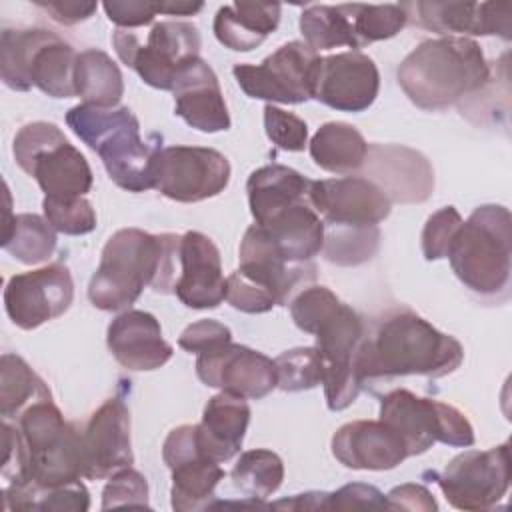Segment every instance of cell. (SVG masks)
<instances>
[{"instance_id":"d6a6232c","label":"cell","mask_w":512,"mask_h":512,"mask_svg":"<svg viewBox=\"0 0 512 512\" xmlns=\"http://www.w3.org/2000/svg\"><path fill=\"white\" fill-rule=\"evenodd\" d=\"M2 248L22 264L46 262L56 250V230L46 218L38 214H16L10 216V194L8 210L4 218Z\"/></svg>"},{"instance_id":"9c48e42d","label":"cell","mask_w":512,"mask_h":512,"mask_svg":"<svg viewBox=\"0 0 512 512\" xmlns=\"http://www.w3.org/2000/svg\"><path fill=\"white\" fill-rule=\"evenodd\" d=\"M12 154L16 164L38 182L44 198H78L92 188L88 160L52 122L38 120L22 126L14 136Z\"/></svg>"},{"instance_id":"2e32d148","label":"cell","mask_w":512,"mask_h":512,"mask_svg":"<svg viewBox=\"0 0 512 512\" xmlns=\"http://www.w3.org/2000/svg\"><path fill=\"white\" fill-rule=\"evenodd\" d=\"M308 198L324 226L370 228L386 220L392 210L382 188L364 176L312 180Z\"/></svg>"},{"instance_id":"7bdbcfd3","label":"cell","mask_w":512,"mask_h":512,"mask_svg":"<svg viewBox=\"0 0 512 512\" xmlns=\"http://www.w3.org/2000/svg\"><path fill=\"white\" fill-rule=\"evenodd\" d=\"M120 506H148L146 478L130 466L114 472L102 490V510Z\"/></svg>"},{"instance_id":"f35d334b","label":"cell","mask_w":512,"mask_h":512,"mask_svg":"<svg viewBox=\"0 0 512 512\" xmlns=\"http://www.w3.org/2000/svg\"><path fill=\"white\" fill-rule=\"evenodd\" d=\"M380 244L378 226H324V258L336 266H358L370 260Z\"/></svg>"},{"instance_id":"9a60e30c","label":"cell","mask_w":512,"mask_h":512,"mask_svg":"<svg viewBox=\"0 0 512 512\" xmlns=\"http://www.w3.org/2000/svg\"><path fill=\"white\" fill-rule=\"evenodd\" d=\"M74 298V282L64 264H48L14 274L4 288V308L12 324L34 330L62 316Z\"/></svg>"},{"instance_id":"ac0fdd59","label":"cell","mask_w":512,"mask_h":512,"mask_svg":"<svg viewBox=\"0 0 512 512\" xmlns=\"http://www.w3.org/2000/svg\"><path fill=\"white\" fill-rule=\"evenodd\" d=\"M380 90L374 60L358 50L324 56L318 62L312 98L340 112H364Z\"/></svg>"},{"instance_id":"d590c367","label":"cell","mask_w":512,"mask_h":512,"mask_svg":"<svg viewBox=\"0 0 512 512\" xmlns=\"http://www.w3.org/2000/svg\"><path fill=\"white\" fill-rule=\"evenodd\" d=\"M300 32L304 42L314 50H332L338 46H348L358 50V42L346 12V4L326 6L312 4L300 14Z\"/></svg>"},{"instance_id":"83f0119b","label":"cell","mask_w":512,"mask_h":512,"mask_svg":"<svg viewBox=\"0 0 512 512\" xmlns=\"http://www.w3.org/2000/svg\"><path fill=\"white\" fill-rule=\"evenodd\" d=\"M248 422L250 406L246 398L230 392L212 396L198 424V444L204 456L218 464L234 458L242 448Z\"/></svg>"},{"instance_id":"ffe728a7","label":"cell","mask_w":512,"mask_h":512,"mask_svg":"<svg viewBox=\"0 0 512 512\" xmlns=\"http://www.w3.org/2000/svg\"><path fill=\"white\" fill-rule=\"evenodd\" d=\"M84 478L102 480L134 462L130 412L120 398H108L80 430Z\"/></svg>"},{"instance_id":"8fae6325","label":"cell","mask_w":512,"mask_h":512,"mask_svg":"<svg viewBox=\"0 0 512 512\" xmlns=\"http://www.w3.org/2000/svg\"><path fill=\"white\" fill-rule=\"evenodd\" d=\"M118 58L138 72L152 88L172 90L178 70L200 54V32L182 20L156 22L148 32L146 44L134 32L116 30L112 36Z\"/></svg>"},{"instance_id":"7a4b0ae2","label":"cell","mask_w":512,"mask_h":512,"mask_svg":"<svg viewBox=\"0 0 512 512\" xmlns=\"http://www.w3.org/2000/svg\"><path fill=\"white\" fill-rule=\"evenodd\" d=\"M180 238L140 228L114 232L88 284V300L104 312L126 310L150 286L158 294L174 292L180 272Z\"/></svg>"},{"instance_id":"603a6c76","label":"cell","mask_w":512,"mask_h":512,"mask_svg":"<svg viewBox=\"0 0 512 512\" xmlns=\"http://www.w3.org/2000/svg\"><path fill=\"white\" fill-rule=\"evenodd\" d=\"M174 294L194 310L216 308L226 300L220 250L202 232L190 230L180 238V272Z\"/></svg>"},{"instance_id":"ab89813d","label":"cell","mask_w":512,"mask_h":512,"mask_svg":"<svg viewBox=\"0 0 512 512\" xmlns=\"http://www.w3.org/2000/svg\"><path fill=\"white\" fill-rule=\"evenodd\" d=\"M274 362L278 372V388L284 392L310 390L322 384L324 362L316 346L286 350Z\"/></svg>"},{"instance_id":"bcb514c9","label":"cell","mask_w":512,"mask_h":512,"mask_svg":"<svg viewBox=\"0 0 512 512\" xmlns=\"http://www.w3.org/2000/svg\"><path fill=\"white\" fill-rule=\"evenodd\" d=\"M232 342V332L228 326H224L218 320L204 318L184 328V332L178 338V346L186 352L194 354H206L214 352L218 348H224Z\"/></svg>"},{"instance_id":"60d3db41","label":"cell","mask_w":512,"mask_h":512,"mask_svg":"<svg viewBox=\"0 0 512 512\" xmlns=\"http://www.w3.org/2000/svg\"><path fill=\"white\" fill-rule=\"evenodd\" d=\"M42 210L44 218L56 232L68 236H82L96 228V212L84 196L68 200L44 198Z\"/></svg>"},{"instance_id":"8d00e7d4","label":"cell","mask_w":512,"mask_h":512,"mask_svg":"<svg viewBox=\"0 0 512 512\" xmlns=\"http://www.w3.org/2000/svg\"><path fill=\"white\" fill-rule=\"evenodd\" d=\"M230 476L242 494L264 500L280 488L284 480V464L276 452L256 448L240 454Z\"/></svg>"},{"instance_id":"4fadbf2b","label":"cell","mask_w":512,"mask_h":512,"mask_svg":"<svg viewBox=\"0 0 512 512\" xmlns=\"http://www.w3.org/2000/svg\"><path fill=\"white\" fill-rule=\"evenodd\" d=\"M428 474L454 508L490 510L510 486V446L504 442L488 450H466L454 456L442 474Z\"/></svg>"},{"instance_id":"ee69618b","label":"cell","mask_w":512,"mask_h":512,"mask_svg":"<svg viewBox=\"0 0 512 512\" xmlns=\"http://www.w3.org/2000/svg\"><path fill=\"white\" fill-rule=\"evenodd\" d=\"M462 216L454 206H444L434 212L422 230V254L426 260H440L446 258L448 248L452 244L454 234L462 224Z\"/></svg>"},{"instance_id":"8992f818","label":"cell","mask_w":512,"mask_h":512,"mask_svg":"<svg viewBox=\"0 0 512 512\" xmlns=\"http://www.w3.org/2000/svg\"><path fill=\"white\" fill-rule=\"evenodd\" d=\"M446 258L456 278L480 296H496L510 284L512 220L506 206H478L452 238Z\"/></svg>"},{"instance_id":"f1b7e54d","label":"cell","mask_w":512,"mask_h":512,"mask_svg":"<svg viewBox=\"0 0 512 512\" xmlns=\"http://www.w3.org/2000/svg\"><path fill=\"white\" fill-rule=\"evenodd\" d=\"M280 12L276 2L226 4L214 16V36L228 50L250 52L278 28Z\"/></svg>"},{"instance_id":"e0dca14e","label":"cell","mask_w":512,"mask_h":512,"mask_svg":"<svg viewBox=\"0 0 512 512\" xmlns=\"http://www.w3.org/2000/svg\"><path fill=\"white\" fill-rule=\"evenodd\" d=\"M196 374L206 386L248 400H260L278 388L276 362L258 350L232 342L214 352L198 354Z\"/></svg>"},{"instance_id":"30bf717a","label":"cell","mask_w":512,"mask_h":512,"mask_svg":"<svg viewBox=\"0 0 512 512\" xmlns=\"http://www.w3.org/2000/svg\"><path fill=\"white\" fill-rule=\"evenodd\" d=\"M380 420L402 438L408 456L424 454L436 442L458 448L474 444V428L458 408L406 388L382 396Z\"/></svg>"},{"instance_id":"5b68a950","label":"cell","mask_w":512,"mask_h":512,"mask_svg":"<svg viewBox=\"0 0 512 512\" xmlns=\"http://www.w3.org/2000/svg\"><path fill=\"white\" fill-rule=\"evenodd\" d=\"M66 124L72 132L92 148L110 180L128 190L144 192L154 188V164L162 146V136H140V122L126 106L96 108L78 104L68 110Z\"/></svg>"},{"instance_id":"f6af8a7d","label":"cell","mask_w":512,"mask_h":512,"mask_svg":"<svg viewBox=\"0 0 512 512\" xmlns=\"http://www.w3.org/2000/svg\"><path fill=\"white\" fill-rule=\"evenodd\" d=\"M226 300L232 308L246 314H262L276 306V300L262 286L234 270L226 278Z\"/></svg>"},{"instance_id":"7402d4cb","label":"cell","mask_w":512,"mask_h":512,"mask_svg":"<svg viewBox=\"0 0 512 512\" xmlns=\"http://www.w3.org/2000/svg\"><path fill=\"white\" fill-rule=\"evenodd\" d=\"M364 178L372 180L390 202H424L434 190V170L416 150L398 144H368Z\"/></svg>"},{"instance_id":"cb8c5ba5","label":"cell","mask_w":512,"mask_h":512,"mask_svg":"<svg viewBox=\"0 0 512 512\" xmlns=\"http://www.w3.org/2000/svg\"><path fill=\"white\" fill-rule=\"evenodd\" d=\"M174 112L200 132L230 128V114L214 70L198 56L188 60L174 80Z\"/></svg>"},{"instance_id":"b9f144b4","label":"cell","mask_w":512,"mask_h":512,"mask_svg":"<svg viewBox=\"0 0 512 512\" xmlns=\"http://www.w3.org/2000/svg\"><path fill=\"white\" fill-rule=\"evenodd\" d=\"M266 136L282 150L300 152L308 144V126L302 118L274 104L264 106Z\"/></svg>"},{"instance_id":"d6986e66","label":"cell","mask_w":512,"mask_h":512,"mask_svg":"<svg viewBox=\"0 0 512 512\" xmlns=\"http://www.w3.org/2000/svg\"><path fill=\"white\" fill-rule=\"evenodd\" d=\"M408 20L440 36L474 34L510 40V2H406Z\"/></svg>"},{"instance_id":"7c38bea8","label":"cell","mask_w":512,"mask_h":512,"mask_svg":"<svg viewBox=\"0 0 512 512\" xmlns=\"http://www.w3.org/2000/svg\"><path fill=\"white\" fill-rule=\"evenodd\" d=\"M320 56L306 42L292 40L262 60V64H236L232 74L242 92L256 100L302 104L312 98Z\"/></svg>"},{"instance_id":"6da1fadb","label":"cell","mask_w":512,"mask_h":512,"mask_svg":"<svg viewBox=\"0 0 512 512\" xmlns=\"http://www.w3.org/2000/svg\"><path fill=\"white\" fill-rule=\"evenodd\" d=\"M464 360L462 344L412 310L384 314L364 334L354 368L362 388L388 384L402 376L442 378L452 374Z\"/></svg>"},{"instance_id":"3957f363","label":"cell","mask_w":512,"mask_h":512,"mask_svg":"<svg viewBox=\"0 0 512 512\" xmlns=\"http://www.w3.org/2000/svg\"><path fill=\"white\" fill-rule=\"evenodd\" d=\"M288 306L294 324L316 338L328 408H348L362 390L354 368V354L366 334L362 318L326 286L302 288Z\"/></svg>"},{"instance_id":"f546056e","label":"cell","mask_w":512,"mask_h":512,"mask_svg":"<svg viewBox=\"0 0 512 512\" xmlns=\"http://www.w3.org/2000/svg\"><path fill=\"white\" fill-rule=\"evenodd\" d=\"M314 164L332 174H350L362 168L368 142L352 124L326 122L308 144Z\"/></svg>"},{"instance_id":"44dd1931","label":"cell","mask_w":512,"mask_h":512,"mask_svg":"<svg viewBox=\"0 0 512 512\" xmlns=\"http://www.w3.org/2000/svg\"><path fill=\"white\" fill-rule=\"evenodd\" d=\"M238 272L270 292L280 306H288L316 278V266L312 262H288L256 224L244 232L240 242Z\"/></svg>"},{"instance_id":"c3c4849f","label":"cell","mask_w":512,"mask_h":512,"mask_svg":"<svg viewBox=\"0 0 512 512\" xmlns=\"http://www.w3.org/2000/svg\"><path fill=\"white\" fill-rule=\"evenodd\" d=\"M110 22L122 28L144 26L154 20L156 14H162V2H142V0H128V2H104L102 4Z\"/></svg>"},{"instance_id":"e575fe53","label":"cell","mask_w":512,"mask_h":512,"mask_svg":"<svg viewBox=\"0 0 512 512\" xmlns=\"http://www.w3.org/2000/svg\"><path fill=\"white\" fill-rule=\"evenodd\" d=\"M52 398L44 380L18 354H2L0 358V414L4 420L20 418L34 402Z\"/></svg>"},{"instance_id":"816d5d0a","label":"cell","mask_w":512,"mask_h":512,"mask_svg":"<svg viewBox=\"0 0 512 512\" xmlns=\"http://www.w3.org/2000/svg\"><path fill=\"white\" fill-rule=\"evenodd\" d=\"M202 8V2H162V14L166 16H192Z\"/></svg>"},{"instance_id":"5bb4252c","label":"cell","mask_w":512,"mask_h":512,"mask_svg":"<svg viewBox=\"0 0 512 512\" xmlns=\"http://www.w3.org/2000/svg\"><path fill=\"white\" fill-rule=\"evenodd\" d=\"M230 182L228 158L202 146L162 148L154 164V188L176 202H200L214 198Z\"/></svg>"},{"instance_id":"4316f807","label":"cell","mask_w":512,"mask_h":512,"mask_svg":"<svg viewBox=\"0 0 512 512\" xmlns=\"http://www.w3.org/2000/svg\"><path fill=\"white\" fill-rule=\"evenodd\" d=\"M106 344L116 362L134 372H148L172 358V346L162 338L156 316L144 310H124L106 332Z\"/></svg>"},{"instance_id":"74e56055","label":"cell","mask_w":512,"mask_h":512,"mask_svg":"<svg viewBox=\"0 0 512 512\" xmlns=\"http://www.w3.org/2000/svg\"><path fill=\"white\" fill-rule=\"evenodd\" d=\"M346 12L358 48L396 36L408 22L402 4H346Z\"/></svg>"},{"instance_id":"7dc6e473","label":"cell","mask_w":512,"mask_h":512,"mask_svg":"<svg viewBox=\"0 0 512 512\" xmlns=\"http://www.w3.org/2000/svg\"><path fill=\"white\" fill-rule=\"evenodd\" d=\"M350 508H388L386 496L372 484H346L336 492H326V510Z\"/></svg>"},{"instance_id":"f907efd6","label":"cell","mask_w":512,"mask_h":512,"mask_svg":"<svg viewBox=\"0 0 512 512\" xmlns=\"http://www.w3.org/2000/svg\"><path fill=\"white\" fill-rule=\"evenodd\" d=\"M36 6L46 10L52 20L60 24H78L82 20H88L98 4L96 2H62V0H34Z\"/></svg>"},{"instance_id":"d4e9b609","label":"cell","mask_w":512,"mask_h":512,"mask_svg":"<svg viewBox=\"0 0 512 512\" xmlns=\"http://www.w3.org/2000/svg\"><path fill=\"white\" fill-rule=\"evenodd\" d=\"M254 224L262 228L288 262H310L322 252L324 222L312 208L310 198L274 206L254 216Z\"/></svg>"},{"instance_id":"52a82bcc","label":"cell","mask_w":512,"mask_h":512,"mask_svg":"<svg viewBox=\"0 0 512 512\" xmlns=\"http://www.w3.org/2000/svg\"><path fill=\"white\" fill-rule=\"evenodd\" d=\"M78 52L46 28H6L0 38L2 82L18 92L32 86L52 98H72Z\"/></svg>"},{"instance_id":"681fc988","label":"cell","mask_w":512,"mask_h":512,"mask_svg":"<svg viewBox=\"0 0 512 512\" xmlns=\"http://www.w3.org/2000/svg\"><path fill=\"white\" fill-rule=\"evenodd\" d=\"M386 504L392 510H436L438 504L432 494L420 484H402L386 494Z\"/></svg>"},{"instance_id":"1f68e13d","label":"cell","mask_w":512,"mask_h":512,"mask_svg":"<svg viewBox=\"0 0 512 512\" xmlns=\"http://www.w3.org/2000/svg\"><path fill=\"white\" fill-rule=\"evenodd\" d=\"M172 470V508L178 512H194L212 508L214 488L224 478L218 462L204 454L190 456L170 466Z\"/></svg>"},{"instance_id":"836d02e7","label":"cell","mask_w":512,"mask_h":512,"mask_svg":"<svg viewBox=\"0 0 512 512\" xmlns=\"http://www.w3.org/2000/svg\"><path fill=\"white\" fill-rule=\"evenodd\" d=\"M4 510H58V512H86L90 508V494L78 480L64 486H36L32 482H8L2 488Z\"/></svg>"},{"instance_id":"484cf974","label":"cell","mask_w":512,"mask_h":512,"mask_svg":"<svg viewBox=\"0 0 512 512\" xmlns=\"http://www.w3.org/2000/svg\"><path fill=\"white\" fill-rule=\"evenodd\" d=\"M334 458L352 470H392L408 458L402 438L382 420H356L332 436Z\"/></svg>"},{"instance_id":"277c9868","label":"cell","mask_w":512,"mask_h":512,"mask_svg":"<svg viewBox=\"0 0 512 512\" xmlns=\"http://www.w3.org/2000/svg\"><path fill=\"white\" fill-rule=\"evenodd\" d=\"M398 84L422 110H444L474 96L490 82V66L480 44L466 36L420 42L398 66Z\"/></svg>"},{"instance_id":"ba28073f","label":"cell","mask_w":512,"mask_h":512,"mask_svg":"<svg viewBox=\"0 0 512 512\" xmlns=\"http://www.w3.org/2000/svg\"><path fill=\"white\" fill-rule=\"evenodd\" d=\"M26 474L18 482L64 486L84 478L80 430L66 422L52 398L30 404L18 418Z\"/></svg>"},{"instance_id":"4dcf8cb0","label":"cell","mask_w":512,"mask_h":512,"mask_svg":"<svg viewBox=\"0 0 512 512\" xmlns=\"http://www.w3.org/2000/svg\"><path fill=\"white\" fill-rule=\"evenodd\" d=\"M74 90L82 104L116 108L124 94L122 72L106 52L96 48L84 50L76 58Z\"/></svg>"}]
</instances>
